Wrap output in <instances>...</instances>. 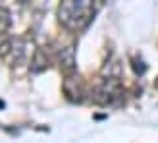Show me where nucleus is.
Masks as SVG:
<instances>
[{
  "label": "nucleus",
  "mask_w": 158,
  "mask_h": 143,
  "mask_svg": "<svg viewBox=\"0 0 158 143\" xmlns=\"http://www.w3.org/2000/svg\"><path fill=\"white\" fill-rule=\"evenodd\" d=\"M58 15L68 29H83L93 18V2L91 0H64L58 10Z\"/></svg>",
  "instance_id": "obj_1"
},
{
  "label": "nucleus",
  "mask_w": 158,
  "mask_h": 143,
  "mask_svg": "<svg viewBox=\"0 0 158 143\" xmlns=\"http://www.w3.org/2000/svg\"><path fill=\"white\" fill-rule=\"evenodd\" d=\"M120 95H122V87L116 79H102L94 89V101L104 105V102H112Z\"/></svg>",
  "instance_id": "obj_2"
},
{
  "label": "nucleus",
  "mask_w": 158,
  "mask_h": 143,
  "mask_svg": "<svg viewBox=\"0 0 158 143\" xmlns=\"http://www.w3.org/2000/svg\"><path fill=\"white\" fill-rule=\"evenodd\" d=\"M60 62H62V66H64L66 70L73 68V49L72 46H68V49H64L60 52Z\"/></svg>",
  "instance_id": "obj_3"
},
{
  "label": "nucleus",
  "mask_w": 158,
  "mask_h": 143,
  "mask_svg": "<svg viewBox=\"0 0 158 143\" xmlns=\"http://www.w3.org/2000/svg\"><path fill=\"white\" fill-rule=\"evenodd\" d=\"M8 25H10V14H8L6 10H0V33L6 31Z\"/></svg>",
  "instance_id": "obj_4"
},
{
  "label": "nucleus",
  "mask_w": 158,
  "mask_h": 143,
  "mask_svg": "<svg viewBox=\"0 0 158 143\" xmlns=\"http://www.w3.org/2000/svg\"><path fill=\"white\" fill-rule=\"evenodd\" d=\"M2 46H4V37L0 35V49H2Z\"/></svg>",
  "instance_id": "obj_5"
}]
</instances>
